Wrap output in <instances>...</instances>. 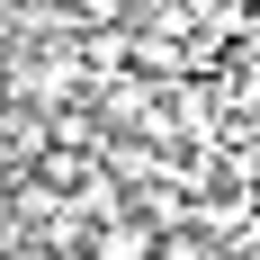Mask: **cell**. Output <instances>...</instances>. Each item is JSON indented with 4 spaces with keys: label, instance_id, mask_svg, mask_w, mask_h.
Returning <instances> with one entry per match:
<instances>
[{
    "label": "cell",
    "instance_id": "1",
    "mask_svg": "<svg viewBox=\"0 0 260 260\" xmlns=\"http://www.w3.org/2000/svg\"><path fill=\"white\" fill-rule=\"evenodd\" d=\"M161 251V234L144 224L135 207H117V215H99L90 234H81V260H153Z\"/></svg>",
    "mask_w": 260,
    "mask_h": 260
},
{
    "label": "cell",
    "instance_id": "2",
    "mask_svg": "<svg viewBox=\"0 0 260 260\" xmlns=\"http://www.w3.org/2000/svg\"><path fill=\"white\" fill-rule=\"evenodd\" d=\"M72 18H81V27H126L135 0H72Z\"/></svg>",
    "mask_w": 260,
    "mask_h": 260
}]
</instances>
